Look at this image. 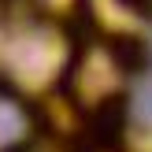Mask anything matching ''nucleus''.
Masks as SVG:
<instances>
[{
  "label": "nucleus",
  "mask_w": 152,
  "mask_h": 152,
  "mask_svg": "<svg viewBox=\"0 0 152 152\" xmlns=\"http://www.w3.org/2000/svg\"><path fill=\"white\" fill-rule=\"evenodd\" d=\"M137 115L152 123V71L145 74V86L137 89Z\"/></svg>",
  "instance_id": "f03ea898"
},
{
  "label": "nucleus",
  "mask_w": 152,
  "mask_h": 152,
  "mask_svg": "<svg viewBox=\"0 0 152 152\" xmlns=\"http://www.w3.org/2000/svg\"><path fill=\"white\" fill-rule=\"evenodd\" d=\"M26 134H30L26 108L11 93H0V152H11L15 145H22Z\"/></svg>",
  "instance_id": "f257e3e1"
}]
</instances>
